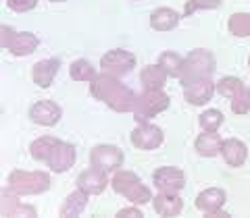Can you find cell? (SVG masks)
Instances as JSON below:
<instances>
[{
	"label": "cell",
	"mask_w": 250,
	"mask_h": 218,
	"mask_svg": "<svg viewBox=\"0 0 250 218\" xmlns=\"http://www.w3.org/2000/svg\"><path fill=\"white\" fill-rule=\"evenodd\" d=\"M90 91L94 98L103 100V102L113 108L117 112H134L138 96L131 91L127 85H123L113 75H96L90 83Z\"/></svg>",
	"instance_id": "1"
},
{
	"label": "cell",
	"mask_w": 250,
	"mask_h": 218,
	"mask_svg": "<svg viewBox=\"0 0 250 218\" xmlns=\"http://www.w3.org/2000/svg\"><path fill=\"white\" fill-rule=\"evenodd\" d=\"M113 189L119 193V196H123L125 200H129L131 204H138V206H142V204H148V201L152 200L150 196V189L142 183V179H140L138 175L134 173H129V170H117V173L113 175Z\"/></svg>",
	"instance_id": "2"
},
{
	"label": "cell",
	"mask_w": 250,
	"mask_h": 218,
	"mask_svg": "<svg viewBox=\"0 0 250 218\" xmlns=\"http://www.w3.org/2000/svg\"><path fill=\"white\" fill-rule=\"evenodd\" d=\"M215 71V56L208 50H192L184 58V71L179 75L182 88L192 81L198 79H210V75Z\"/></svg>",
	"instance_id": "3"
},
{
	"label": "cell",
	"mask_w": 250,
	"mask_h": 218,
	"mask_svg": "<svg viewBox=\"0 0 250 218\" xmlns=\"http://www.w3.org/2000/svg\"><path fill=\"white\" fill-rule=\"evenodd\" d=\"M50 187V177L46 173H27V170H15L9 177V189L15 196H31V193H42Z\"/></svg>",
	"instance_id": "4"
},
{
	"label": "cell",
	"mask_w": 250,
	"mask_h": 218,
	"mask_svg": "<svg viewBox=\"0 0 250 218\" xmlns=\"http://www.w3.org/2000/svg\"><path fill=\"white\" fill-rule=\"evenodd\" d=\"M169 104V96L163 90H144L142 96H138L134 116L138 123H148V119H152L154 114L167 110Z\"/></svg>",
	"instance_id": "5"
},
{
	"label": "cell",
	"mask_w": 250,
	"mask_h": 218,
	"mask_svg": "<svg viewBox=\"0 0 250 218\" xmlns=\"http://www.w3.org/2000/svg\"><path fill=\"white\" fill-rule=\"evenodd\" d=\"M215 90L221 93V96L231 100V110L236 114H246L248 112L246 85L242 83V79H238V77H223V79L217 81Z\"/></svg>",
	"instance_id": "6"
},
{
	"label": "cell",
	"mask_w": 250,
	"mask_h": 218,
	"mask_svg": "<svg viewBox=\"0 0 250 218\" xmlns=\"http://www.w3.org/2000/svg\"><path fill=\"white\" fill-rule=\"evenodd\" d=\"M40 46V40L29 34V31H11L9 27H2V48L11 50L15 56H27V54L36 52V48Z\"/></svg>",
	"instance_id": "7"
},
{
	"label": "cell",
	"mask_w": 250,
	"mask_h": 218,
	"mask_svg": "<svg viewBox=\"0 0 250 218\" xmlns=\"http://www.w3.org/2000/svg\"><path fill=\"white\" fill-rule=\"evenodd\" d=\"M123 160L125 156L117 145H96L90 154V164L94 168L104 170V173H117L123 166Z\"/></svg>",
	"instance_id": "8"
},
{
	"label": "cell",
	"mask_w": 250,
	"mask_h": 218,
	"mask_svg": "<svg viewBox=\"0 0 250 218\" xmlns=\"http://www.w3.org/2000/svg\"><path fill=\"white\" fill-rule=\"evenodd\" d=\"M136 67V56L127 50H108L103 58H100V69L106 73V75H113V77H121L125 73H129L131 69Z\"/></svg>",
	"instance_id": "9"
},
{
	"label": "cell",
	"mask_w": 250,
	"mask_h": 218,
	"mask_svg": "<svg viewBox=\"0 0 250 218\" xmlns=\"http://www.w3.org/2000/svg\"><path fill=\"white\" fill-rule=\"evenodd\" d=\"M131 144H134L138 150H156L163 142H165V133H163L161 127L156 125H150V123H140L138 129L131 131Z\"/></svg>",
	"instance_id": "10"
},
{
	"label": "cell",
	"mask_w": 250,
	"mask_h": 218,
	"mask_svg": "<svg viewBox=\"0 0 250 218\" xmlns=\"http://www.w3.org/2000/svg\"><path fill=\"white\" fill-rule=\"evenodd\" d=\"M152 183L159 191H169V193H179L186 185V175L184 170L175 166H163L156 168L152 175Z\"/></svg>",
	"instance_id": "11"
},
{
	"label": "cell",
	"mask_w": 250,
	"mask_h": 218,
	"mask_svg": "<svg viewBox=\"0 0 250 218\" xmlns=\"http://www.w3.org/2000/svg\"><path fill=\"white\" fill-rule=\"evenodd\" d=\"M225 191L219 189V187H210V189H205L198 193L196 198V208L202 210L207 216H229L228 212H223L225 206Z\"/></svg>",
	"instance_id": "12"
},
{
	"label": "cell",
	"mask_w": 250,
	"mask_h": 218,
	"mask_svg": "<svg viewBox=\"0 0 250 218\" xmlns=\"http://www.w3.org/2000/svg\"><path fill=\"white\" fill-rule=\"evenodd\" d=\"M62 116V110L59 104H54L52 100H40L29 108V119L42 125V127H54Z\"/></svg>",
	"instance_id": "13"
},
{
	"label": "cell",
	"mask_w": 250,
	"mask_h": 218,
	"mask_svg": "<svg viewBox=\"0 0 250 218\" xmlns=\"http://www.w3.org/2000/svg\"><path fill=\"white\" fill-rule=\"evenodd\" d=\"M75 147L73 144H67V142H59L54 145V150L50 154V158L46 160V164L50 166L52 173H65L67 168H71L75 164Z\"/></svg>",
	"instance_id": "14"
},
{
	"label": "cell",
	"mask_w": 250,
	"mask_h": 218,
	"mask_svg": "<svg viewBox=\"0 0 250 218\" xmlns=\"http://www.w3.org/2000/svg\"><path fill=\"white\" fill-rule=\"evenodd\" d=\"M215 83L210 79H198V81H192L184 85V98L190 102L192 106H200V104H207L215 93Z\"/></svg>",
	"instance_id": "15"
},
{
	"label": "cell",
	"mask_w": 250,
	"mask_h": 218,
	"mask_svg": "<svg viewBox=\"0 0 250 218\" xmlns=\"http://www.w3.org/2000/svg\"><path fill=\"white\" fill-rule=\"evenodd\" d=\"M221 156H223V160L228 162L229 166L238 168V166L244 164L246 158H248V147H246L244 142H240V139H236V137L223 139V144H221Z\"/></svg>",
	"instance_id": "16"
},
{
	"label": "cell",
	"mask_w": 250,
	"mask_h": 218,
	"mask_svg": "<svg viewBox=\"0 0 250 218\" xmlns=\"http://www.w3.org/2000/svg\"><path fill=\"white\" fill-rule=\"evenodd\" d=\"M152 206L156 210V214L161 216H179L184 210V200L179 198V193L161 191L159 196L152 198Z\"/></svg>",
	"instance_id": "17"
},
{
	"label": "cell",
	"mask_w": 250,
	"mask_h": 218,
	"mask_svg": "<svg viewBox=\"0 0 250 218\" xmlns=\"http://www.w3.org/2000/svg\"><path fill=\"white\" fill-rule=\"evenodd\" d=\"M108 185V179H106V173L100 168H88L85 173H82L77 177V187L83 191H88L90 196L92 193H103Z\"/></svg>",
	"instance_id": "18"
},
{
	"label": "cell",
	"mask_w": 250,
	"mask_h": 218,
	"mask_svg": "<svg viewBox=\"0 0 250 218\" xmlns=\"http://www.w3.org/2000/svg\"><path fill=\"white\" fill-rule=\"evenodd\" d=\"M59 67H61L59 58H46V60L36 62L34 69H31V79H34L36 85H40V88H48L59 73Z\"/></svg>",
	"instance_id": "19"
},
{
	"label": "cell",
	"mask_w": 250,
	"mask_h": 218,
	"mask_svg": "<svg viewBox=\"0 0 250 218\" xmlns=\"http://www.w3.org/2000/svg\"><path fill=\"white\" fill-rule=\"evenodd\" d=\"M221 144H223V139H221V135H219L217 131H205V133H200L196 137L194 147H196V152L200 156H207V158H210V156L221 154Z\"/></svg>",
	"instance_id": "20"
},
{
	"label": "cell",
	"mask_w": 250,
	"mask_h": 218,
	"mask_svg": "<svg viewBox=\"0 0 250 218\" xmlns=\"http://www.w3.org/2000/svg\"><path fill=\"white\" fill-rule=\"evenodd\" d=\"M179 25V15L173 9H156L150 15V27L156 31H171Z\"/></svg>",
	"instance_id": "21"
},
{
	"label": "cell",
	"mask_w": 250,
	"mask_h": 218,
	"mask_svg": "<svg viewBox=\"0 0 250 218\" xmlns=\"http://www.w3.org/2000/svg\"><path fill=\"white\" fill-rule=\"evenodd\" d=\"M88 196L90 193L88 191H83V189H77L69 196L65 201H62V206H61V216H80L85 206H88Z\"/></svg>",
	"instance_id": "22"
},
{
	"label": "cell",
	"mask_w": 250,
	"mask_h": 218,
	"mask_svg": "<svg viewBox=\"0 0 250 218\" xmlns=\"http://www.w3.org/2000/svg\"><path fill=\"white\" fill-rule=\"evenodd\" d=\"M167 73L161 69V65H148L140 73V81H142L144 90H163V85L167 81Z\"/></svg>",
	"instance_id": "23"
},
{
	"label": "cell",
	"mask_w": 250,
	"mask_h": 218,
	"mask_svg": "<svg viewBox=\"0 0 250 218\" xmlns=\"http://www.w3.org/2000/svg\"><path fill=\"white\" fill-rule=\"evenodd\" d=\"M159 65L169 77H177L179 79V75H182V71H184V56H179V54L167 50V52H163L159 56Z\"/></svg>",
	"instance_id": "24"
},
{
	"label": "cell",
	"mask_w": 250,
	"mask_h": 218,
	"mask_svg": "<svg viewBox=\"0 0 250 218\" xmlns=\"http://www.w3.org/2000/svg\"><path fill=\"white\" fill-rule=\"evenodd\" d=\"M59 144V139L57 137H50V135H46V137H40V139H36L34 144L29 145V154L34 156L36 160H48L50 158V154L54 150V145Z\"/></svg>",
	"instance_id": "25"
},
{
	"label": "cell",
	"mask_w": 250,
	"mask_h": 218,
	"mask_svg": "<svg viewBox=\"0 0 250 218\" xmlns=\"http://www.w3.org/2000/svg\"><path fill=\"white\" fill-rule=\"evenodd\" d=\"M69 73H71V79H75V81H92L94 77L98 75L96 69L92 67V62L83 60V58L75 60L71 65V69H69Z\"/></svg>",
	"instance_id": "26"
},
{
	"label": "cell",
	"mask_w": 250,
	"mask_h": 218,
	"mask_svg": "<svg viewBox=\"0 0 250 218\" xmlns=\"http://www.w3.org/2000/svg\"><path fill=\"white\" fill-rule=\"evenodd\" d=\"M198 125L202 131H217L223 125V114L217 110V108H210V110H205L200 114Z\"/></svg>",
	"instance_id": "27"
},
{
	"label": "cell",
	"mask_w": 250,
	"mask_h": 218,
	"mask_svg": "<svg viewBox=\"0 0 250 218\" xmlns=\"http://www.w3.org/2000/svg\"><path fill=\"white\" fill-rule=\"evenodd\" d=\"M228 25H229V31L233 36H250V15L248 13L231 15Z\"/></svg>",
	"instance_id": "28"
},
{
	"label": "cell",
	"mask_w": 250,
	"mask_h": 218,
	"mask_svg": "<svg viewBox=\"0 0 250 218\" xmlns=\"http://www.w3.org/2000/svg\"><path fill=\"white\" fill-rule=\"evenodd\" d=\"M223 0H188L186 4V17L194 11H207V9H219Z\"/></svg>",
	"instance_id": "29"
},
{
	"label": "cell",
	"mask_w": 250,
	"mask_h": 218,
	"mask_svg": "<svg viewBox=\"0 0 250 218\" xmlns=\"http://www.w3.org/2000/svg\"><path fill=\"white\" fill-rule=\"evenodd\" d=\"M9 9L11 11H19V13H23V11H29V9H34V6L38 4V0H9Z\"/></svg>",
	"instance_id": "30"
},
{
	"label": "cell",
	"mask_w": 250,
	"mask_h": 218,
	"mask_svg": "<svg viewBox=\"0 0 250 218\" xmlns=\"http://www.w3.org/2000/svg\"><path fill=\"white\" fill-rule=\"evenodd\" d=\"M117 216H119V218H142L144 214L140 212L138 208L131 206V208H123V210H119V212H117Z\"/></svg>",
	"instance_id": "31"
},
{
	"label": "cell",
	"mask_w": 250,
	"mask_h": 218,
	"mask_svg": "<svg viewBox=\"0 0 250 218\" xmlns=\"http://www.w3.org/2000/svg\"><path fill=\"white\" fill-rule=\"evenodd\" d=\"M246 104H248V108H250V88H246Z\"/></svg>",
	"instance_id": "32"
},
{
	"label": "cell",
	"mask_w": 250,
	"mask_h": 218,
	"mask_svg": "<svg viewBox=\"0 0 250 218\" xmlns=\"http://www.w3.org/2000/svg\"><path fill=\"white\" fill-rule=\"evenodd\" d=\"M54 2H61V0H54Z\"/></svg>",
	"instance_id": "33"
},
{
	"label": "cell",
	"mask_w": 250,
	"mask_h": 218,
	"mask_svg": "<svg viewBox=\"0 0 250 218\" xmlns=\"http://www.w3.org/2000/svg\"><path fill=\"white\" fill-rule=\"evenodd\" d=\"M248 65H250V58H248Z\"/></svg>",
	"instance_id": "34"
}]
</instances>
